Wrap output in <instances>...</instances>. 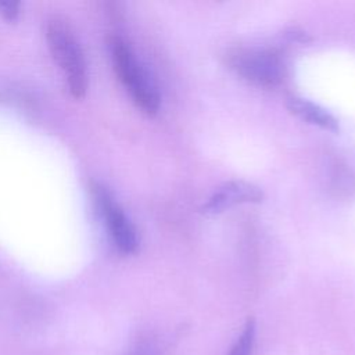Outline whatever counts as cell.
I'll use <instances>...</instances> for the list:
<instances>
[{"label":"cell","mask_w":355,"mask_h":355,"mask_svg":"<svg viewBox=\"0 0 355 355\" xmlns=\"http://www.w3.org/2000/svg\"><path fill=\"white\" fill-rule=\"evenodd\" d=\"M230 64L245 80L262 87H273L283 79L282 60L270 50H239L232 57Z\"/></svg>","instance_id":"4"},{"label":"cell","mask_w":355,"mask_h":355,"mask_svg":"<svg viewBox=\"0 0 355 355\" xmlns=\"http://www.w3.org/2000/svg\"><path fill=\"white\" fill-rule=\"evenodd\" d=\"M92 193L116 248L123 254L136 252L139 247L137 230L112 194L100 183H93Z\"/></svg>","instance_id":"3"},{"label":"cell","mask_w":355,"mask_h":355,"mask_svg":"<svg viewBox=\"0 0 355 355\" xmlns=\"http://www.w3.org/2000/svg\"><path fill=\"white\" fill-rule=\"evenodd\" d=\"M123 355H159V349L153 340L140 338L132 344Z\"/></svg>","instance_id":"8"},{"label":"cell","mask_w":355,"mask_h":355,"mask_svg":"<svg viewBox=\"0 0 355 355\" xmlns=\"http://www.w3.org/2000/svg\"><path fill=\"white\" fill-rule=\"evenodd\" d=\"M110 51L115 73L133 101L146 114H155L161 103L158 87L141 62L136 58L129 44L121 37H111Z\"/></svg>","instance_id":"2"},{"label":"cell","mask_w":355,"mask_h":355,"mask_svg":"<svg viewBox=\"0 0 355 355\" xmlns=\"http://www.w3.org/2000/svg\"><path fill=\"white\" fill-rule=\"evenodd\" d=\"M255 331L257 324L254 318H248L241 334L230 348L227 355H252L254 345H255Z\"/></svg>","instance_id":"7"},{"label":"cell","mask_w":355,"mask_h":355,"mask_svg":"<svg viewBox=\"0 0 355 355\" xmlns=\"http://www.w3.org/2000/svg\"><path fill=\"white\" fill-rule=\"evenodd\" d=\"M46 40L54 61L64 72L71 96L82 98L87 90V68L73 29L64 19L53 18L46 26Z\"/></svg>","instance_id":"1"},{"label":"cell","mask_w":355,"mask_h":355,"mask_svg":"<svg viewBox=\"0 0 355 355\" xmlns=\"http://www.w3.org/2000/svg\"><path fill=\"white\" fill-rule=\"evenodd\" d=\"M21 11V1H14V0H1L0 1V15L12 22L18 18Z\"/></svg>","instance_id":"9"},{"label":"cell","mask_w":355,"mask_h":355,"mask_svg":"<svg viewBox=\"0 0 355 355\" xmlns=\"http://www.w3.org/2000/svg\"><path fill=\"white\" fill-rule=\"evenodd\" d=\"M287 108L291 114H294L304 122H308L313 126L322 128L329 132L338 130V121L319 104H315L305 98L291 97L287 101Z\"/></svg>","instance_id":"6"},{"label":"cell","mask_w":355,"mask_h":355,"mask_svg":"<svg viewBox=\"0 0 355 355\" xmlns=\"http://www.w3.org/2000/svg\"><path fill=\"white\" fill-rule=\"evenodd\" d=\"M263 198L262 190L245 180H230L223 183L204 204L205 214H219L230 207L244 202H259Z\"/></svg>","instance_id":"5"}]
</instances>
